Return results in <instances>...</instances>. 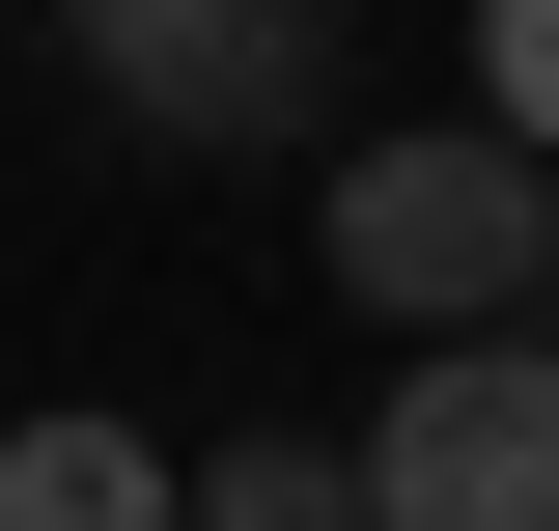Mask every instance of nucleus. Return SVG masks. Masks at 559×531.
<instances>
[{
	"mask_svg": "<svg viewBox=\"0 0 559 531\" xmlns=\"http://www.w3.org/2000/svg\"><path fill=\"white\" fill-rule=\"evenodd\" d=\"M308 252H336V308H392V335H532L559 168H532V140H476V113L336 140V168H308Z\"/></svg>",
	"mask_w": 559,
	"mask_h": 531,
	"instance_id": "f257e3e1",
	"label": "nucleus"
},
{
	"mask_svg": "<svg viewBox=\"0 0 559 531\" xmlns=\"http://www.w3.org/2000/svg\"><path fill=\"white\" fill-rule=\"evenodd\" d=\"M364 448V531H559V335H392V420Z\"/></svg>",
	"mask_w": 559,
	"mask_h": 531,
	"instance_id": "f03ea898",
	"label": "nucleus"
},
{
	"mask_svg": "<svg viewBox=\"0 0 559 531\" xmlns=\"http://www.w3.org/2000/svg\"><path fill=\"white\" fill-rule=\"evenodd\" d=\"M84 84L140 140H197V168H280V140H336V0H57Z\"/></svg>",
	"mask_w": 559,
	"mask_h": 531,
	"instance_id": "7ed1b4c3",
	"label": "nucleus"
},
{
	"mask_svg": "<svg viewBox=\"0 0 559 531\" xmlns=\"http://www.w3.org/2000/svg\"><path fill=\"white\" fill-rule=\"evenodd\" d=\"M0 531H168V448L140 420H0Z\"/></svg>",
	"mask_w": 559,
	"mask_h": 531,
	"instance_id": "20e7f679",
	"label": "nucleus"
},
{
	"mask_svg": "<svg viewBox=\"0 0 559 531\" xmlns=\"http://www.w3.org/2000/svg\"><path fill=\"white\" fill-rule=\"evenodd\" d=\"M168 531H364V448H336V420H252V448L168 475Z\"/></svg>",
	"mask_w": 559,
	"mask_h": 531,
	"instance_id": "39448f33",
	"label": "nucleus"
},
{
	"mask_svg": "<svg viewBox=\"0 0 559 531\" xmlns=\"http://www.w3.org/2000/svg\"><path fill=\"white\" fill-rule=\"evenodd\" d=\"M476 140H532V168H559V0H476Z\"/></svg>",
	"mask_w": 559,
	"mask_h": 531,
	"instance_id": "423d86ee",
	"label": "nucleus"
},
{
	"mask_svg": "<svg viewBox=\"0 0 559 531\" xmlns=\"http://www.w3.org/2000/svg\"><path fill=\"white\" fill-rule=\"evenodd\" d=\"M532 335H559V252H532Z\"/></svg>",
	"mask_w": 559,
	"mask_h": 531,
	"instance_id": "0eeeda50",
	"label": "nucleus"
}]
</instances>
